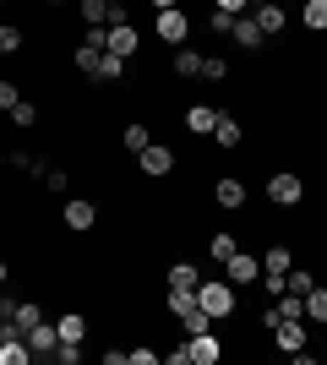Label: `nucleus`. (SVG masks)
I'll return each mask as SVG.
<instances>
[{"mask_svg": "<svg viewBox=\"0 0 327 365\" xmlns=\"http://www.w3.org/2000/svg\"><path fill=\"white\" fill-rule=\"evenodd\" d=\"M197 305H202L213 322H229V317H234V284H229L224 273H218V278L202 273V284H197Z\"/></svg>", "mask_w": 327, "mask_h": 365, "instance_id": "nucleus-1", "label": "nucleus"}, {"mask_svg": "<svg viewBox=\"0 0 327 365\" xmlns=\"http://www.w3.org/2000/svg\"><path fill=\"white\" fill-rule=\"evenodd\" d=\"M267 202L284 207V213L300 207V202H306V180H300L295 169H273V175H267Z\"/></svg>", "mask_w": 327, "mask_h": 365, "instance_id": "nucleus-2", "label": "nucleus"}, {"mask_svg": "<svg viewBox=\"0 0 327 365\" xmlns=\"http://www.w3.org/2000/svg\"><path fill=\"white\" fill-rule=\"evenodd\" d=\"M153 33L164 38V44H175V49H180V44L191 38V11H186V6H170V11H153Z\"/></svg>", "mask_w": 327, "mask_h": 365, "instance_id": "nucleus-3", "label": "nucleus"}, {"mask_svg": "<svg viewBox=\"0 0 327 365\" xmlns=\"http://www.w3.org/2000/svg\"><path fill=\"white\" fill-rule=\"evenodd\" d=\"M137 169L147 175V180H164V175H175V148H170V142H147V148L137 153Z\"/></svg>", "mask_w": 327, "mask_h": 365, "instance_id": "nucleus-4", "label": "nucleus"}, {"mask_svg": "<svg viewBox=\"0 0 327 365\" xmlns=\"http://www.w3.org/2000/svg\"><path fill=\"white\" fill-rule=\"evenodd\" d=\"M218 273L229 278L234 289H251V284H256V278H262V257H251V251H234V257L224 262V267H218Z\"/></svg>", "mask_w": 327, "mask_h": 365, "instance_id": "nucleus-5", "label": "nucleus"}, {"mask_svg": "<svg viewBox=\"0 0 327 365\" xmlns=\"http://www.w3.org/2000/svg\"><path fill=\"white\" fill-rule=\"evenodd\" d=\"M61 224L71 229V235H88V229L98 224V202H93V197H71V202L61 207Z\"/></svg>", "mask_w": 327, "mask_h": 365, "instance_id": "nucleus-6", "label": "nucleus"}, {"mask_svg": "<svg viewBox=\"0 0 327 365\" xmlns=\"http://www.w3.org/2000/svg\"><path fill=\"white\" fill-rule=\"evenodd\" d=\"M104 49L109 55H120V61H131L142 49V33H137V22H109V38H104Z\"/></svg>", "mask_w": 327, "mask_h": 365, "instance_id": "nucleus-7", "label": "nucleus"}, {"mask_svg": "<svg viewBox=\"0 0 327 365\" xmlns=\"http://www.w3.org/2000/svg\"><path fill=\"white\" fill-rule=\"evenodd\" d=\"M213 207L240 213V207H246V180H240V175H218L213 180Z\"/></svg>", "mask_w": 327, "mask_h": 365, "instance_id": "nucleus-8", "label": "nucleus"}, {"mask_svg": "<svg viewBox=\"0 0 327 365\" xmlns=\"http://www.w3.org/2000/svg\"><path fill=\"white\" fill-rule=\"evenodd\" d=\"M186 360L191 365H218L224 360V344L213 333H197V338H186Z\"/></svg>", "mask_w": 327, "mask_h": 365, "instance_id": "nucleus-9", "label": "nucleus"}, {"mask_svg": "<svg viewBox=\"0 0 327 365\" xmlns=\"http://www.w3.org/2000/svg\"><path fill=\"white\" fill-rule=\"evenodd\" d=\"M229 38H234V44H240V49H246V55H256V49H267V33L256 28V16H234Z\"/></svg>", "mask_w": 327, "mask_h": 365, "instance_id": "nucleus-10", "label": "nucleus"}, {"mask_svg": "<svg viewBox=\"0 0 327 365\" xmlns=\"http://www.w3.org/2000/svg\"><path fill=\"white\" fill-rule=\"evenodd\" d=\"M170 71H175V82H202V55L197 49H175V61H170Z\"/></svg>", "mask_w": 327, "mask_h": 365, "instance_id": "nucleus-11", "label": "nucleus"}, {"mask_svg": "<svg viewBox=\"0 0 327 365\" xmlns=\"http://www.w3.org/2000/svg\"><path fill=\"white\" fill-rule=\"evenodd\" d=\"M55 344H61L55 322H38V327L28 333V349H33V360H55Z\"/></svg>", "mask_w": 327, "mask_h": 365, "instance_id": "nucleus-12", "label": "nucleus"}, {"mask_svg": "<svg viewBox=\"0 0 327 365\" xmlns=\"http://www.w3.org/2000/svg\"><path fill=\"white\" fill-rule=\"evenodd\" d=\"M273 349L300 354L306 349V322H279V327H273Z\"/></svg>", "mask_w": 327, "mask_h": 365, "instance_id": "nucleus-13", "label": "nucleus"}, {"mask_svg": "<svg viewBox=\"0 0 327 365\" xmlns=\"http://www.w3.org/2000/svg\"><path fill=\"white\" fill-rule=\"evenodd\" d=\"M55 333H61V344H82V338H88V317L71 305V311H61V317H55Z\"/></svg>", "mask_w": 327, "mask_h": 365, "instance_id": "nucleus-14", "label": "nucleus"}, {"mask_svg": "<svg viewBox=\"0 0 327 365\" xmlns=\"http://www.w3.org/2000/svg\"><path fill=\"white\" fill-rule=\"evenodd\" d=\"M197 284H202V267H197V262H170L164 289H197Z\"/></svg>", "mask_w": 327, "mask_h": 365, "instance_id": "nucleus-15", "label": "nucleus"}, {"mask_svg": "<svg viewBox=\"0 0 327 365\" xmlns=\"http://www.w3.org/2000/svg\"><path fill=\"white\" fill-rule=\"evenodd\" d=\"M251 16H256V28H262L267 38H279V33L289 28V16H284V6H279V0H267V6H256Z\"/></svg>", "mask_w": 327, "mask_h": 365, "instance_id": "nucleus-16", "label": "nucleus"}, {"mask_svg": "<svg viewBox=\"0 0 327 365\" xmlns=\"http://www.w3.org/2000/svg\"><path fill=\"white\" fill-rule=\"evenodd\" d=\"M213 142H218V148H240V142H246V131H240V120H234L229 109H218V120H213Z\"/></svg>", "mask_w": 327, "mask_h": 365, "instance_id": "nucleus-17", "label": "nucleus"}, {"mask_svg": "<svg viewBox=\"0 0 327 365\" xmlns=\"http://www.w3.org/2000/svg\"><path fill=\"white\" fill-rule=\"evenodd\" d=\"M311 289H316V273L306 267V262H295V267L284 273V294H300V300H306Z\"/></svg>", "mask_w": 327, "mask_h": 365, "instance_id": "nucleus-18", "label": "nucleus"}, {"mask_svg": "<svg viewBox=\"0 0 327 365\" xmlns=\"http://www.w3.org/2000/svg\"><path fill=\"white\" fill-rule=\"evenodd\" d=\"M289 267H295V251H289L284 240H273L262 251V273H289Z\"/></svg>", "mask_w": 327, "mask_h": 365, "instance_id": "nucleus-19", "label": "nucleus"}, {"mask_svg": "<svg viewBox=\"0 0 327 365\" xmlns=\"http://www.w3.org/2000/svg\"><path fill=\"white\" fill-rule=\"evenodd\" d=\"M234 251H240V240H234L229 229H218V235H207V262H218V267H224V262H229Z\"/></svg>", "mask_w": 327, "mask_h": 365, "instance_id": "nucleus-20", "label": "nucleus"}, {"mask_svg": "<svg viewBox=\"0 0 327 365\" xmlns=\"http://www.w3.org/2000/svg\"><path fill=\"white\" fill-rule=\"evenodd\" d=\"M213 120H218V109H207V104L186 109V131H191V137H213Z\"/></svg>", "mask_w": 327, "mask_h": 365, "instance_id": "nucleus-21", "label": "nucleus"}, {"mask_svg": "<svg viewBox=\"0 0 327 365\" xmlns=\"http://www.w3.org/2000/svg\"><path fill=\"white\" fill-rule=\"evenodd\" d=\"M125 66H131V61H120V55H109V49H104V61H98L93 82H104V88H115V82H125Z\"/></svg>", "mask_w": 327, "mask_h": 365, "instance_id": "nucleus-22", "label": "nucleus"}, {"mask_svg": "<svg viewBox=\"0 0 327 365\" xmlns=\"http://www.w3.org/2000/svg\"><path fill=\"white\" fill-rule=\"evenodd\" d=\"M300 28L306 33H327V0H306V6H300Z\"/></svg>", "mask_w": 327, "mask_h": 365, "instance_id": "nucleus-23", "label": "nucleus"}, {"mask_svg": "<svg viewBox=\"0 0 327 365\" xmlns=\"http://www.w3.org/2000/svg\"><path fill=\"white\" fill-rule=\"evenodd\" d=\"M191 305H197V289H164V317H175V322H180V317L191 311Z\"/></svg>", "mask_w": 327, "mask_h": 365, "instance_id": "nucleus-24", "label": "nucleus"}, {"mask_svg": "<svg viewBox=\"0 0 327 365\" xmlns=\"http://www.w3.org/2000/svg\"><path fill=\"white\" fill-rule=\"evenodd\" d=\"M180 333H186V338H197V333H213V317H207L202 305H191L186 317H180Z\"/></svg>", "mask_w": 327, "mask_h": 365, "instance_id": "nucleus-25", "label": "nucleus"}, {"mask_svg": "<svg viewBox=\"0 0 327 365\" xmlns=\"http://www.w3.org/2000/svg\"><path fill=\"white\" fill-rule=\"evenodd\" d=\"M147 142H153V137H147V125H142V120L120 125V148H125V153H142V148H147Z\"/></svg>", "mask_w": 327, "mask_h": 365, "instance_id": "nucleus-26", "label": "nucleus"}, {"mask_svg": "<svg viewBox=\"0 0 327 365\" xmlns=\"http://www.w3.org/2000/svg\"><path fill=\"white\" fill-rule=\"evenodd\" d=\"M38 322H44V305L38 300H16V327H22V333H33Z\"/></svg>", "mask_w": 327, "mask_h": 365, "instance_id": "nucleus-27", "label": "nucleus"}, {"mask_svg": "<svg viewBox=\"0 0 327 365\" xmlns=\"http://www.w3.org/2000/svg\"><path fill=\"white\" fill-rule=\"evenodd\" d=\"M306 322H327V284H316L306 294Z\"/></svg>", "mask_w": 327, "mask_h": 365, "instance_id": "nucleus-28", "label": "nucleus"}, {"mask_svg": "<svg viewBox=\"0 0 327 365\" xmlns=\"http://www.w3.org/2000/svg\"><path fill=\"white\" fill-rule=\"evenodd\" d=\"M11 125H22V131L38 125V104H33V98H16V104H11Z\"/></svg>", "mask_w": 327, "mask_h": 365, "instance_id": "nucleus-29", "label": "nucleus"}, {"mask_svg": "<svg viewBox=\"0 0 327 365\" xmlns=\"http://www.w3.org/2000/svg\"><path fill=\"white\" fill-rule=\"evenodd\" d=\"M202 82H229V61L224 55H202Z\"/></svg>", "mask_w": 327, "mask_h": 365, "instance_id": "nucleus-30", "label": "nucleus"}, {"mask_svg": "<svg viewBox=\"0 0 327 365\" xmlns=\"http://www.w3.org/2000/svg\"><path fill=\"white\" fill-rule=\"evenodd\" d=\"M22 49V28L16 22H0V55H16Z\"/></svg>", "mask_w": 327, "mask_h": 365, "instance_id": "nucleus-31", "label": "nucleus"}, {"mask_svg": "<svg viewBox=\"0 0 327 365\" xmlns=\"http://www.w3.org/2000/svg\"><path fill=\"white\" fill-rule=\"evenodd\" d=\"M164 354L158 349H147V344H137V349H125V365H158Z\"/></svg>", "mask_w": 327, "mask_h": 365, "instance_id": "nucleus-32", "label": "nucleus"}, {"mask_svg": "<svg viewBox=\"0 0 327 365\" xmlns=\"http://www.w3.org/2000/svg\"><path fill=\"white\" fill-rule=\"evenodd\" d=\"M229 28H234V16L218 11V6H207V33H229Z\"/></svg>", "mask_w": 327, "mask_h": 365, "instance_id": "nucleus-33", "label": "nucleus"}, {"mask_svg": "<svg viewBox=\"0 0 327 365\" xmlns=\"http://www.w3.org/2000/svg\"><path fill=\"white\" fill-rule=\"evenodd\" d=\"M44 185H49V191H66V185H71V175H66L61 164H49V169H44Z\"/></svg>", "mask_w": 327, "mask_h": 365, "instance_id": "nucleus-34", "label": "nucleus"}, {"mask_svg": "<svg viewBox=\"0 0 327 365\" xmlns=\"http://www.w3.org/2000/svg\"><path fill=\"white\" fill-rule=\"evenodd\" d=\"M55 360L61 365H82V344H55Z\"/></svg>", "mask_w": 327, "mask_h": 365, "instance_id": "nucleus-35", "label": "nucleus"}, {"mask_svg": "<svg viewBox=\"0 0 327 365\" xmlns=\"http://www.w3.org/2000/svg\"><path fill=\"white\" fill-rule=\"evenodd\" d=\"M16 98H22V93H16V82H11V76H0V109H6V115H11Z\"/></svg>", "mask_w": 327, "mask_h": 365, "instance_id": "nucleus-36", "label": "nucleus"}, {"mask_svg": "<svg viewBox=\"0 0 327 365\" xmlns=\"http://www.w3.org/2000/svg\"><path fill=\"white\" fill-rule=\"evenodd\" d=\"M279 305H262V317H256V327H262V333H273V327H279Z\"/></svg>", "mask_w": 327, "mask_h": 365, "instance_id": "nucleus-37", "label": "nucleus"}, {"mask_svg": "<svg viewBox=\"0 0 327 365\" xmlns=\"http://www.w3.org/2000/svg\"><path fill=\"white\" fill-rule=\"evenodd\" d=\"M218 11H229V16H246L251 11V0H213Z\"/></svg>", "mask_w": 327, "mask_h": 365, "instance_id": "nucleus-38", "label": "nucleus"}, {"mask_svg": "<svg viewBox=\"0 0 327 365\" xmlns=\"http://www.w3.org/2000/svg\"><path fill=\"white\" fill-rule=\"evenodd\" d=\"M16 317V294H0V322H11Z\"/></svg>", "mask_w": 327, "mask_h": 365, "instance_id": "nucleus-39", "label": "nucleus"}, {"mask_svg": "<svg viewBox=\"0 0 327 365\" xmlns=\"http://www.w3.org/2000/svg\"><path fill=\"white\" fill-rule=\"evenodd\" d=\"M147 6H153V11H170V6H180V0H147Z\"/></svg>", "mask_w": 327, "mask_h": 365, "instance_id": "nucleus-40", "label": "nucleus"}, {"mask_svg": "<svg viewBox=\"0 0 327 365\" xmlns=\"http://www.w3.org/2000/svg\"><path fill=\"white\" fill-rule=\"evenodd\" d=\"M6 278H11V267H6V262H0V289H6Z\"/></svg>", "mask_w": 327, "mask_h": 365, "instance_id": "nucleus-41", "label": "nucleus"}, {"mask_svg": "<svg viewBox=\"0 0 327 365\" xmlns=\"http://www.w3.org/2000/svg\"><path fill=\"white\" fill-rule=\"evenodd\" d=\"M44 6H77V0H44Z\"/></svg>", "mask_w": 327, "mask_h": 365, "instance_id": "nucleus-42", "label": "nucleus"}, {"mask_svg": "<svg viewBox=\"0 0 327 365\" xmlns=\"http://www.w3.org/2000/svg\"><path fill=\"white\" fill-rule=\"evenodd\" d=\"M256 6H267V0H251V11H256Z\"/></svg>", "mask_w": 327, "mask_h": 365, "instance_id": "nucleus-43", "label": "nucleus"}, {"mask_svg": "<svg viewBox=\"0 0 327 365\" xmlns=\"http://www.w3.org/2000/svg\"><path fill=\"white\" fill-rule=\"evenodd\" d=\"M322 360H327V344H322Z\"/></svg>", "mask_w": 327, "mask_h": 365, "instance_id": "nucleus-44", "label": "nucleus"}, {"mask_svg": "<svg viewBox=\"0 0 327 365\" xmlns=\"http://www.w3.org/2000/svg\"><path fill=\"white\" fill-rule=\"evenodd\" d=\"M0 6H6V0H0Z\"/></svg>", "mask_w": 327, "mask_h": 365, "instance_id": "nucleus-45", "label": "nucleus"}]
</instances>
